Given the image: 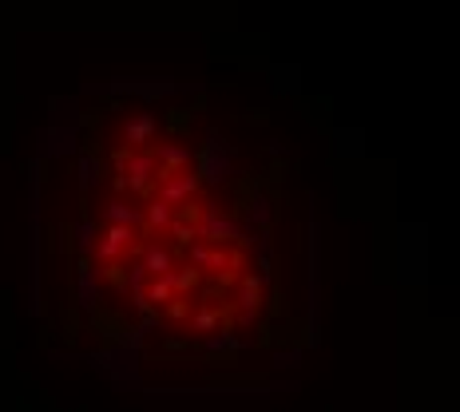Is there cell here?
Returning a JSON list of instances; mask_svg holds the SVG:
<instances>
[{"label": "cell", "mask_w": 460, "mask_h": 412, "mask_svg": "<svg viewBox=\"0 0 460 412\" xmlns=\"http://www.w3.org/2000/svg\"><path fill=\"white\" fill-rule=\"evenodd\" d=\"M262 278H254V274H242V305L246 309H258V301H262Z\"/></svg>", "instance_id": "obj_10"}, {"label": "cell", "mask_w": 460, "mask_h": 412, "mask_svg": "<svg viewBox=\"0 0 460 412\" xmlns=\"http://www.w3.org/2000/svg\"><path fill=\"white\" fill-rule=\"evenodd\" d=\"M131 238H135V230L131 226H108L103 234H99V242H95V258L108 266V262H115L119 254L131 246Z\"/></svg>", "instance_id": "obj_1"}, {"label": "cell", "mask_w": 460, "mask_h": 412, "mask_svg": "<svg viewBox=\"0 0 460 412\" xmlns=\"http://www.w3.org/2000/svg\"><path fill=\"white\" fill-rule=\"evenodd\" d=\"M155 135V119L143 111V115H135V119H127V127H123V139L131 143V147H143V143Z\"/></svg>", "instance_id": "obj_5"}, {"label": "cell", "mask_w": 460, "mask_h": 412, "mask_svg": "<svg viewBox=\"0 0 460 412\" xmlns=\"http://www.w3.org/2000/svg\"><path fill=\"white\" fill-rule=\"evenodd\" d=\"M99 178H103V158H99V155L79 158V187L88 190L92 183H99Z\"/></svg>", "instance_id": "obj_7"}, {"label": "cell", "mask_w": 460, "mask_h": 412, "mask_svg": "<svg viewBox=\"0 0 460 412\" xmlns=\"http://www.w3.org/2000/svg\"><path fill=\"white\" fill-rule=\"evenodd\" d=\"M199 282H203V274H199V266H183V269H174V274H171L174 293H187V289H194Z\"/></svg>", "instance_id": "obj_9"}, {"label": "cell", "mask_w": 460, "mask_h": 412, "mask_svg": "<svg viewBox=\"0 0 460 412\" xmlns=\"http://www.w3.org/2000/svg\"><path fill=\"white\" fill-rule=\"evenodd\" d=\"M171 262H174V250H163V246H147V250H143V262H139V266L147 269V274H159V278H167V274H174Z\"/></svg>", "instance_id": "obj_4"}, {"label": "cell", "mask_w": 460, "mask_h": 412, "mask_svg": "<svg viewBox=\"0 0 460 412\" xmlns=\"http://www.w3.org/2000/svg\"><path fill=\"white\" fill-rule=\"evenodd\" d=\"M266 301H270V317H286V298H282V289H274Z\"/></svg>", "instance_id": "obj_15"}, {"label": "cell", "mask_w": 460, "mask_h": 412, "mask_svg": "<svg viewBox=\"0 0 460 412\" xmlns=\"http://www.w3.org/2000/svg\"><path fill=\"white\" fill-rule=\"evenodd\" d=\"M222 171H226V158L219 155V143H206L199 151V183H214L222 178Z\"/></svg>", "instance_id": "obj_3"}, {"label": "cell", "mask_w": 460, "mask_h": 412, "mask_svg": "<svg viewBox=\"0 0 460 412\" xmlns=\"http://www.w3.org/2000/svg\"><path fill=\"white\" fill-rule=\"evenodd\" d=\"M167 301H174V285H171V274L167 278H159L151 289H147V305H167Z\"/></svg>", "instance_id": "obj_11"}, {"label": "cell", "mask_w": 460, "mask_h": 412, "mask_svg": "<svg viewBox=\"0 0 460 412\" xmlns=\"http://www.w3.org/2000/svg\"><path fill=\"white\" fill-rule=\"evenodd\" d=\"M214 329H222V309H199L194 313V333H214Z\"/></svg>", "instance_id": "obj_12"}, {"label": "cell", "mask_w": 460, "mask_h": 412, "mask_svg": "<svg viewBox=\"0 0 460 412\" xmlns=\"http://www.w3.org/2000/svg\"><path fill=\"white\" fill-rule=\"evenodd\" d=\"M171 234H174V250H183V246H190V242L199 238V226H183V222H171Z\"/></svg>", "instance_id": "obj_13"}, {"label": "cell", "mask_w": 460, "mask_h": 412, "mask_svg": "<svg viewBox=\"0 0 460 412\" xmlns=\"http://www.w3.org/2000/svg\"><path fill=\"white\" fill-rule=\"evenodd\" d=\"M171 222V206L163 203V198H155V203L147 206V234H155V230H163Z\"/></svg>", "instance_id": "obj_8"}, {"label": "cell", "mask_w": 460, "mask_h": 412, "mask_svg": "<svg viewBox=\"0 0 460 412\" xmlns=\"http://www.w3.org/2000/svg\"><path fill=\"white\" fill-rule=\"evenodd\" d=\"M199 190V174H171L167 183H159V198L167 206H174V203H190V194Z\"/></svg>", "instance_id": "obj_2"}, {"label": "cell", "mask_w": 460, "mask_h": 412, "mask_svg": "<svg viewBox=\"0 0 460 412\" xmlns=\"http://www.w3.org/2000/svg\"><path fill=\"white\" fill-rule=\"evenodd\" d=\"M187 313H190V305L174 293V301H167V317H174V321H179V317H187Z\"/></svg>", "instance_id": "obj_14"}, {"label": "cell", "mask_w": 460, "mask_h": 412, "mask_svg": "<svg viewBox=\"0 0 460 412\" xmlns=\"http://www.w3.org/2000/svg\"><path fill=\"white\" fill-rule=\"evenodd\" d=\"M103 222H108V226H131V230H135V226H139V214L127 203H115V198H111L108 210H103Z\"/></svg>", "instance_id": "obj_6"}, {"label": "cell", "mask_w": 460, "mask_h": 412, "mask_svg": "<svg viewBox=\"0 0 460 412\" xmlns=\"http://www.w3.org/2000/svg\"><path fill=\"white\" fill-rule=\"evenodd\" d=\"M187 111H171V131H187Z\"/></svg>", "instance_id": "obj_16"}]
</instances>
